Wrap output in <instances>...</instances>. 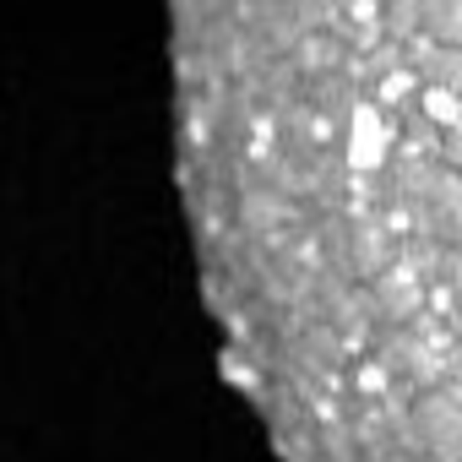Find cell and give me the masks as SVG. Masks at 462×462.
Masks as SVG:
<instances>
[{
  "mask_svg": "<svg viewBox=\"0 0 462 462\" xmlns=\"http://www.w3.org/2000/svg\"><path fill=\"white\" fill-rule=\"evenodd\" d=\"M223 375L283 462H462V0H169Z\"/></svg>",
  "mask_w": 462,
  "mask_h": 462,
  "instance_id": "cell-1",
  "label": "cell"
}]
</instances>
